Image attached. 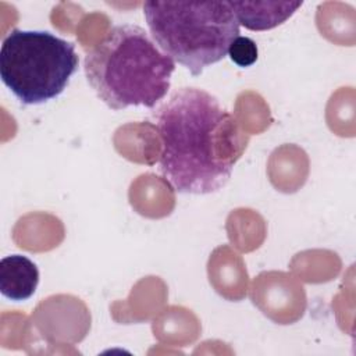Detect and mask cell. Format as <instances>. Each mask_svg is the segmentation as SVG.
Listing matches in <instances>:
<instances>
[{
    "instance_id": "obj_4",
    "label": "cell",
    "mask_w": 356,
    "mask_h": 356,
    "mask_svg": "<svg viewBox=\"0 0 356 356\" xmlns=\"http://www.w3.org/2000/svg\"><path fill=\"white\" fill-rule=\"evenodd\" d=\"M78 65L75 44L47 31L13 29L0 47V78L25 106L60 96Z\"/></svg>"
},
{
    "instance_id": "obj_5",
    "label": "cell",
    "mask_w": 356,
    "mask_h": 356,
    "mask_svg": "<svg viewBox=\"0 0 356 356\" xmlns=\"http://www.w3.org/2000/svg\"><path fill=\"white\" fill-rule=\"evenodd\" d=\"M39 285L38 266L24 254H10L0 261V292L4 298L28 300Z\"/></svg>"
},
{
    "instance_id": "obj_1",
    "label": "cell",
    "mask_w": 356,
    "mask_h": 356,
    "mask_svg": "<svg viewBox=\"0 0 356 356\" xmlns=\"http://www.w3.org/2000/svg\"><path fill=\"white\" fill-rule=\"evenodd\" d=\"M164 179L179 193L222 189L243 156L249 135L220 100L199 88H181L154 114Z\"/></svg>"
},
{
    "instance_id": "obj_3",
    "label": "cell",
    "mask_w": 356,
    "mask_h": 356,
    "mask_svg": "<svg viewBox=\"0 0 356 356\" xmlns=\"http://www.w3.org/2000/svg\"><path fill=\"white\" fill-rule=\"evenodd\" d=\"M143 14L156 44L193 76L225 58L239 36L229 1H145Z\"/></svg>"
},
{
    "instance_id": "obj_2",
    "label": "cell",
    "mask_w": 356,
    "mask_h": 356,
    "mask_svg": "<svg viewBox=\"0 0 356 356\" xmlns=\"http://www.w3.org/2000/svg\"><path fill=\"white\" fill-rule=\"evenodd\" d=\"M83 71L108 108H153L171 88L175 61L143 28L122 24L113 26L86 53Z\"/></svg>"
},
{
    "instance_id": "obj_7",
    "label": "cell",
    "mask_w": 356,
    "mask_h": 356,
    "mask_svg": "<svg viewBox=\"0 0 356 356\" xmlns=\"http://www.w3.org/2000/svg\"><path fill=\"white\" fill-rule=\"evenodd\" d=\"M234 64L238 67L246 68L250 67L257 61L259 51L257 44L254 40H252L248 36H238L229 46L228 54H227Z\"/></svg>"
},
{
    "instance_id": "obj_6",
    "label": "cell",
    "mask_w": 356,
    "mask_h": 356,
    "mask_svg": "<svg viewBox=\"0 0 356 356\" xmlns=\"http://www.w3.org/2000/svg\"><path fill=\"white\" fill-rule=\"evenodd\" d=\"M303 1H229L239 25L250 31H267L291 18Z\"/></svg>"
}]
</instances>
